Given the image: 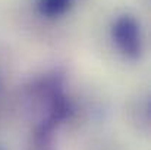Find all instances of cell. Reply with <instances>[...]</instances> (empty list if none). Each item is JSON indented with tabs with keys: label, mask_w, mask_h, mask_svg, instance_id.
<instances>
[{
	"label": "cell",
	"mask_w": 151,
	"mask_h": 150,
	"mask_svg": "<svg viewBox=\"0 0 151 150\" xmlns=\"http://www.w3.org/2000/svg\"><path fill=\"white\" fill-rule=\"evenodd\" d=\"M72 4L73 0H38L37 7L40 15L46 18H59L65 15Z\"/></svg>",
	"instance_id": "cell-2"
},
{
	"label": "cell",
	"mask_w": 151,
	"mask_h": 150,
	"mask_svg": "<svg viewBox=\"0 0 151 150\" xmlns=\"http://www.w3.org/2000/svg\"><path fill=\"white\" fill-rule=\"evenodd\" d=\"M111 38L128 59H138L142 53V34L138 21L131 15L119 16L111 27Z\"/></svg>",
	"instance_id": "cell-1"
}]
</instances>
